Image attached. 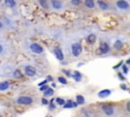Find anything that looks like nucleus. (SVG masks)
Instances as JSON below:
<instances>
[{"label": "nucleus", "mask_w": 130, "mask_h": 117, "mask_svg": "<svg viewBox=\"0 0 130 117\" xmlns=\"http://www.w3.org/2000/svg\"><path fill=\"white\" fill-rule=\"evenodd\" d=\"M82 52V46L80 43H73L71 45V54L74 57H78Z\"/></svg>", "instance_id": "obj_1"}, {"label": "nucleus", "mask_w": 130, "mask_h": 117, "mask_svg": "<svg viewBox=\"0 0 130 117\" xmlns=\"http://www.w3.org/2000/svg\"><path fill=\"white\" fill-rule=\"evenodd\" d=\"M33 102L34 100L30 96H20L16 99V103L19 105H31Z\"/></svg>", "instance_id": "obj_2"}, {"label": "nucleus", "mask_w": 130, "mask_h": 117, "mask_svg": "<svg viewBox=\"0 0 130 117\" xmlns=\"http://www.w3.org/2000/svg\"><path fill=\"white\" fill-rule=\"evenodd\" d=\"M102 110H103L104 114L107 115V116H112L115 113L114 107L112 105H110V104H104V105H102Z\"/></svg>", "instance_id": "obj_3"}, {"label": "nucleus", "mask_w": 130, "mask_h": 117, "mask_svg": "<svg viewBox=\"0 0 130 117\" xmlns=\"http://www.w3.org/2000/svg\"><path fill=\"white\" fill-rule=\"evenodd\" d=\"M30 50L35 54H42L44 52V48L38 43H32L30 45Z\"/></svg>", "instance_id": "obj_4"}, {"label": "nucleus", "mask_w": 130, "mask_h": 117, "mask_svg": "<svg viewBox=\"0 0 130 117\" xmlns=\"http://www.w3.org/2000/svg\"><path fill=\"white\" fill-rule=\"evenodd\" d=\"M24 74L29 77H33L37 74V70L32 65H25L24 66Z\"/></svg>", "instance_id": "obj_5"}, {"label": "nucleus", "mask_w": 130, "mask_h": 117, "mask_svg": "<svg viewBox=\"0 0 130 117\" xmlns=\"http://www.w3.org/2000/svg\"><path fill=\"white\" fill-rule=\"evenodd\" d=\"M99 50H100V53L101 54H107L110 52L111 48L108 43L106 42H101L100 43V46H99Z\"/></svg>", "instance_id": "obj_6"}, {"label": "nucleus", "mask_w": 130, "mask_h": 117, "mask_svg": "<svg viewBox=\"0 0 130 117\" xmlns=\"http://www.w3.org/2000/svg\"><path fill=\"white\" fill-rule=\"evenodd\" d=\"M116 6L119 9H122V10H127V9L130 8V4L127 1H125V0H119V1H117Z\"/></svg>", "instance_id": "obj_7"}, {"label": "nucleus", "mask_w": 130, "mask_h": 117, "mask_svg": "<svg viewBox=\"0 0 130 117\" xmlns=\"http://www.w3.org/2000/svg\"><path fill=\"white\" fill-rule=\"evenodd\" d=\"M112 94V91L109 90V89H105V90H101L99 93H98V97L101 98V99H105V98H108L110 95Z\"/></svg>", "instance_id": "obj_8"}, {"label": "nucleus", "mask_w": 130, "mask_h": 117, "mask_svg": "<svg viewBox=\"0 0 130 117\" xmlns=\"http://www.w3.org/2000/svg\"><path fill=\"white\" fill-rule=\"evenodd\" d=\"M50 3L52 5V8L55 10H60L63 7V3L61 1H59V0H51Z\"/></svg>", "instance_id": "obj_9"}, {"label": "nucleus", "mask_w": 130, "mask_h": 117, "mask_svg": "<svg viewBox=\"0 0 130 117\" xmlns=\"http://www.w3.org/2000/svg\"><path fill=\"white\" fill-rule=\"evenodd\" d=\"M54 54H55V57L59 61H62L64 59V54H63V51L60 47H56V48L54 49Z\"/></svg>", "instance_id": "obj_10"}, {"label": "nucleus", "mask_w": 130, "mask_h": 117, "mask_svg": "<svg viewBox=\"0 0 130 117\" xmlns=\"http://www.w3.org/2000/svg\"><path fill=\"white\" fill-rule=\"evenodd\" d=\"M77 106H78V105L76 104L75 101H73V100H67L65 102V104L63 105V108L64 109H70V108H76Z\"/></svg>", "instance_id": "obj_11"}, {"label": "nucleus", "mask_w": 130, "mask_h": 117, "mask_svg": "<svg viewBox=\"0 0 130 117\" xmlns=\"http://www.w3.org/2000/svg\"><path fill=\"white\" fill-rule=\"evenodd\" d=\"M10 88V83L8 81H2L0 82V91L1 92H5Z\"/></svg>", "instance_id": "obj_12"}, {"label": "nucleus", "mask_w": 130, "mask_h": 117, "mask_svg": "<svg viewBox=\"0 0 130 117\" xmlns=\"http://www.w3.org/2000/svg\"><path fill=\"white\" fill-rule=\"evenodd\" d=\"M71 77L75 81V82H80L81 81V79H82V74L79 72V71H77V70H74V71L72 72V74H71Z\"/></svg>", "instance_id": "obj_13"}, {"label": "nucleus", "mask_w": 130, "mask_h": 117, "mask_svg": "<svg viewBox=\"0 0 130 117\" xmlns=\"http://www.w3.org/2000/svg\"><path fill=\"white\" fill-rule=\"evenodd\" d=\"M97 4H98V6H99L102 10H108V9H109V4H108L107 2H105V1L99 0V1L97 2Z\"/></svg>", "instance_id": "obj_14"}, {"label": "nucleus", "mask_w": 130, "mask_h": 117, "mask_svg": "<svg viewBox=\"0 0 130 117\" xmlns=\"http://www.w3.org/2000/svg\"><path fill=\"white\" fill-rule=\"evenodd\" d=\"M96 41H97V36L95 34H90L88 36V38H86V42L89 44H95Z\"/></svg>", "instance_id": "obj_15"}, {"label": "nucleus", "mask_w": 130, "mask_h": 117, "mask_svg": "<svg viewBox=\"0 0 130 117\" xmlns=\"http://www.w3.org/2000/svg\"><path fill=\"white\" fill-rule=\"evenodd\" d=\"M75 99H76V101H75V102H76V104H77V105H83V104H84V102H85L84 97H83L82 95H77Z\"/></svg>", "instance_id": "obj_16"}, {"label": "nucleus", "mask_w": 130, "mask_h": 117, "mask_svg": "<svg viewBox=\"0 0 130 117\" xmlns=\"http://www.w3.org/2000/svg\"><path fill=\"white\" fill-rule=\"evenodd\" d=\"M54 95V90L52 89V88H48V90H46L45 92H44V98L45 97H52Z\"/></svg>", "instance_id": "obj_17"}, {"label": "nucleus", "mask_w": 130, "mask_h": 117, "mask_svg": "<svg viewBox=\"0 0 130 117\" xmlns=\"http://www.w3.org/2000/svg\"><path fill=\"white\" fill-rule=\"evenodd\" d=\"M4 4H5L7 7H9V8H13V7L16 5V2L14 1V0H5Z\"/></svg>", "instance_id": "obj_18"}, {"label": "nucleus", "mask_w": 130, "mask_h": 117, "mask_svg": "<svg viewBox=\"0 0 130 117\" xmlns=\"http://www.w3.org/2000/svg\"><path fill=\"white\" fill-rule=\"evenodd\" d=\"M12 76H13V79H21L22 77V73H21V71H20V69H15L14 71H13V73H12Z\"/></svg>", "instance_id": "obj_19"}, {"label": "nucleus", "mask_w": 130, "mask_h": 117, "mask_svg": "<svg viewBox=\"0 0 130 117\" xmlns=\"http://www.w3.org/2000/svg\"><path fill=\"white\" fill-rule=\"evenodd\" d=\"M122 46H123V42L121 40H117L115 43H114V48L116 50H120L122 48Z\"/></svg>", "instance_id": "obj_20"}, {"label": "nucleus", "mask_w": 130, "mask_h": 117, "mask_svg": "<svg viewBox=\"0 0 130 117\" xmlns=\"http://www.w3.org/2000/svg\"><path fill=\"white\" fill-rule=\"evenodd\" d=\"M84 5L88 8H94L95 7V2L93 1V0H85V1H84Z\"/></svg>", "instance_id": "obj_21"}, {"label": "nucleus", "mask_w": 130, "mask_h": 117, "mask_svg": "<svg viewBox=\"0 0 130 117\" xmlns=\"http://www.w3.org/2000/svg\"><path fill=\"white\" fill-rule=\"evenodd\" d=\"M54 101L56 102V104H57V105H59V106H62V107H63V105L65 104V100H64L63 98H60V97L56 98Z\"/></svg>", "instance_id": "obj_22"}, {"label": "nucleus", "mask_w": 130, "mask_h": 117, "mask_svg": "<svg viewBox=\"0 0 130 117\" xmlns=\"http://www.w3.org/2000/svg\"><path fill=\"white\" fill-rule=\"evenodd\" d=\"M39 4H40L43 8H45V9H48V8H49L48 2H47V1H44V0H40V1H39Z\"/></svg>", "instance_id": "obj_23"}, {"label": "nucleus", "mask_w": 130, "mask_h": 117, "mask_svg": "<svg viewBox=\"0 0 130 117\" xmlns=\"http://www.w3.org/2000/svg\"><path fill=\"white\" fill-rule=\"evenodd\" d=\"M48 105H49V110H54V109L56 108V106H57V105L54 104V99H52V100L49 102Z\"/></svg>", "instance_id": "obj_24"}, {"label": "nucleus", "mask_w": 130, "mask_h": 117, "mask_svg": "<svg viewBox=\"0 0 130 117\" xmlns=\"http://www.w3.org/2000/svg\"><path fill=\"white\" fill-rule=\"evenodd\" d=\"M57 80H58V82H59L60 84H62V85H67V83H68L67 80H66L65 77H63V76H59Z\"/></svg>", "instance_id": "obj_25"}, {"label": "nucleus", "mask_w": 130, "mask_h": 117, "mask_svg": "<svg viewBox=\"0 0 130 117\" xmlns=\"http://www.w3.org/2000/svg\"><path fill=\"white\" fill-rule=\"evenodd\" d=\"M122 70H123L122 73L127 74V73H128V66H127L126 64H123V65H122Z\"/></svg>", "instance_id": "obj_26"}, {"label": "nucleus", "mask_w": 130, "mask_h": 117, "mask_svg": "<svg viewBox=\"0 0 130 117\" xmlns=\"http://www.w3.org/2000/svg\"><path fill=\"white\" fill-rule=\"evenodd\" d=\"M71 4L72 5H79V4H81V1L80 0H71Z\"/></svg>", "instance_id": "obj_27"}, {"label": "nucleus", "mask_w": 130, "mask_h": 117, "mask_svg": "<svg viewBox=\"0 0 130 117\" xmlns=\"http://www.w3.org/2000/svg\"><path fill=\"white\" fill-rule=\"evenodd\" d=\"M117 75H118V77H119V80H120V81H123V82H124V81L126 80V79H125V76L122 74V72H118V73H117Z\"/></svg>", "instance_id": "obj_28"}, {"label": "nucleus", "mask_w": 130, "mask_h": 117, "mask_svg": "<svg viewBox=\"0 0 130 117\" xmlns=\"http://www.w3.org/2000/svg\"><path fill=\"white\" fill-rule=\"evenodd\" d=\"M62 71H63V72H64V73H65V74H66L68 77H71V72L69 71V70H67V69H63Z\"/></svg>", "instance_id": "obj_29"}, {"label": "nucleus", "mask_w": 130, "mask_h": 117, "mask_svg": "<svg viewBox=\"0 0 130 117\" xmlns=\"http://www.w3.org/2000/svg\"><path fill=\"white\" fill-rule=\"evenodd\" d=\"M48 88H49V86H48V85H46V86H43V87H40V91L44 93L46 90H48Z\"/></svg>", "instance_id": "obj_30"}, {"label": "nucleus", "mask_w": 130, "mask_h": 117, "mask_svg": "<svg viewBox=\"0 0 130 117\" xmlns=\"http://www.w3.org/2000/svg\"><path fill=\"white\" fill-rule=\"evenodd\" d=\"M122 65H123V61H120L116 66H114V67H113V69H118V68H119V67H121Z\"/></svg>", "instance_id": "obj_31"}, {"label": "nucleus", "mask_w": 130, "mask_h": 117, "mask_svg": "<svg viewBox=\"0 0 130 117\" xmlns=\"http://www.w3.org/2000/svg\"><path fill=\"white\" fill-rule=\"evenodd\" d=\"M47 84H48V81H47V80H45V81H43L42 83H40V84H39V87H43V86H46Z\"/></svg>", "instance_id": "obj_32"}, {"label": "nucleus", "mask_w": 130, "mask_h": 117, "mask_svg": "<svg viewBox=\"0 0 130 117\" xmlns=\"http://www.w3.org/2000/svg\"><path fill=\"white\" fill-rule=\"evenodd\" d=\"M42 104H43V105H48V104H49V101H48L46 98H43V99H42Z\"/></svg>", "instance_id": "obj_33"}, {"label": "nucleus", "mask_w": 130, "mask_h": 117, "mask_svg": "<svg viewBox=\"0 0 130 117\" xmlns=\"http://www.w3.org/2000/svg\"><path fill=\"white\" fill-rule=\"evenodd\" d=\"M126 110L128 113H130V101L127 102V104H126Z\"/></svg>", "instance_id": "obj_34"}, {"label": "nucleus", "mask_w": 130, "mask_h": 117, "mask_svg": "<svg viewBox=\"0 0 130 117\" xmlns=\"http://www.w3.org/2000/svg\"><path fill=\"white\" fill-rule=\"evenodd\" d=\"M120 88H121L122 90H124V91H127V86L124 85V84H121V85H120Z\"/></svg>", "instance_id": "obj_35"}, {"label": "nucleus", "mask_w": 130, "mask_h": 117, "mask_svg": "<svg viewBox=\"0 0 130 117\" xmlns=\"http://www.w3.org/2000/svg\"><path fill=\"white\" fill-rule=\"evenodd\" d=\"M47 81H48V82H53V77L49 75V76H47Z\"/></svg>", "instance_id": "obj_36"}, {"label": "nucleus", "mask_w": 130, "mask_h": 117, "mask_svg": "<svg viewBox=\"0 0 130 117\" xmlns=\"http://www.w3.org/2000/svg\"><path fill=\"white\" fill-rule=\"evenodd\" d=\"M126 65H127V66H130V58L126 60Z\"/></svg>", "instance_id": "obj_37"}, {"label": "nucleus", "mask_w": 130, "mask_h": 117, "mask_svg": "<svg viewBox=\"0 0 130 117\" xmlns=\"http://www.w3.org/2000/svg\"><path fill=\"white\" fill-rule=\"evenodd\" d=\"M2 51H3V47L2 45H0V53H2Z\"/></svg>", "instance_id": "obj_38"}, {"label": "nucleus", "mask_w": 130, "mask_h": 117, "mask_svg": "<svg viewBox=\"0 0 130 117\" xmlns=\"http://www.w3.org/2000/svg\"><path fill=\"white\" fill-rule=\"evenodd\" d=\"M1 29H3V23L0 21V30H1Z\"/></svg>", "instance_id": "obj_39"}, {"label": "nucleus", "mask_w": 130, "mask_h": 117, "mask_svg": "<svg viewBox=\"0 0 130 117\" xmlns=\"http://www.w3.org/2000/svg\"><path fill=\"white\" fill-rule=\"evenodd\" d=\"M0 117H3V116H1V115H0Z\"/></svg>", "instance_id": "obj_40"}, {"label": "nucleus", "mask_w": 130, "mask_h": 117, "mask_svg": "<svg viewBox=\"0 0 130 117\" xmlns=\"http://www.w3.org/2000/svg\"><path fill=\"white\" fill-rule=\"evenodd\" d=\"M48 117H52V116H48Z\"/></svg>", "instance_id": "obj_41"}]
</instances>
